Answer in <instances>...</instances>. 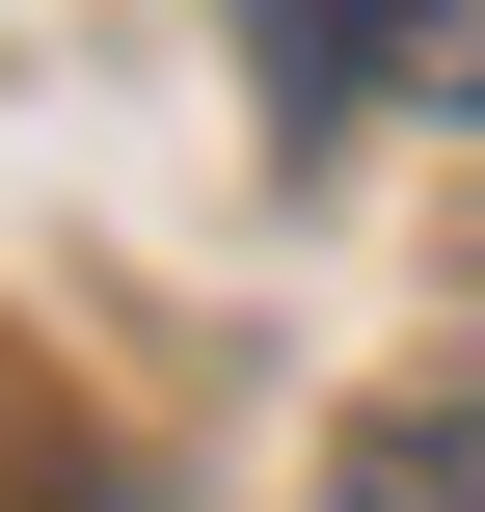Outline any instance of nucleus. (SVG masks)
Wrapping results in <instances>:
<instances>
[{
	"instance_id": "obj_1",
	"label": "nucleus",
	"mask_w": 485,
	"mask_h": 512,
	"mask_svg": "<svg viewBox=\"0 0 485 512\" xmlns=\"http://www.w3.org/2000/svg\"><path fill=\"white\" fill-rule=\"evenodd\" d=\"M270 108H378V81H459L485 108V0H216Z\"/></svg>"
},
{
	"instance_id": "obj_2",
	"label": "nucleus",
	"mask_w": 485,
	"mask_h": 512,
	"mask_svg": "<svg viewBox=\"0 0 485 512\" xmlns=\"http://www.w3.org/2000/svg\"><path fill=\"white\" fill-rule=\"evenodd\" d=\"M324 512H485V405H378L324 459Z\"/></svg>"
}]
</instances>
